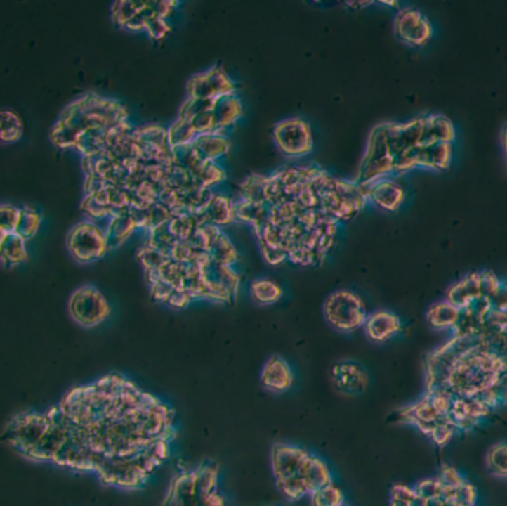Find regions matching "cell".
<instances>
[{"label": "cell", "mask_w": 507, "mask_h": 506, "mask_svg": "<svg viewBox=\"0 0 507 506\" xmlns=\"http://www.w3.org/2000/svg\"><path fill=\"white\" fill-rule=\"evenodd\" d=\"M58 408L69 436L55 466L96 472L107 487L136 490L170 458L174 411L129 378L112 374L74 387Z\"/></svg>", "instance_id": "cell-1"}, {"label": "cell", "mask_w": 507, "mask_h": 506, "mask_svg": "<svg viewBox=\"0 0 507 506\" xmlns=\"http://www.w3.org/2000/svg\"><path fill=\"white\" fill-rule=\"evenodd\" d=\"M271 465L277 488L290 502L301 500L334 483L327 463L298 446L275 444L271 451Z\"/></svg>", "instance_id": "cell-2"}, {"label": "cell", "mask_w": 507, "mask_h": 506, "mask_svg": "<svg viewBox=\"0 0 507 506\" xmlns=\"http://www.w3.org/2000/svg\"><path fill=\"white\" fill-rule=\"evenodd\" d=\"M124 121H129V113L119 101L90 93L62 110L58 122L51 130V141L61 149L74 148L76 138L84 131L109 130Z\"/></svg>", "instance_id": "cell-3"}, {"label": "cell", "mask_w": 507, "mask_h": 506, "mask_svg": "<svg viewBox=\"0 0 507 506\" xmlns=\"http://www.w3.org/2000/svg\"><path fill=\"white\" fill-rule=\"evenodd\" d=\"M161 506H226L219 493V465L213 460L177 474Z\"/></svg>", "instance_id": "cell-4"}, {"label": "cell", "mask_w": 507, "mask_h": 506, "mask_svg": "<svg viewBox=\"0 0 507 506\" xmlns=\"http://www.w3.org/2000/svg\"><path fill=\"white\" fill-rule=\"evenodd\" d=\"M323 314L329 325L345 334L363 327L369 316L363 299L348 289H339L329 295L323 304Z\"/></svg>", "instance_id": "cell-5"}, {"label": "cell", "mask_w": 507, "mask_h": 506, "mask_svg": "<svg viewBox=\"0 0 507 506\" xmlns=\"http://www.w3.org/2000/svg\"><path fill=\"white\" fill-rule=\"evenodd\" d=\"M395 171L384 122L374 126L367 138L364 157L360 162L354 182L362 186H369L378 181L386 179L387 174Z\"/></svg>", "instance_id": "cell-6"}, {"label": "cell", "mask_w": 507, "mask_h": 506, "mask_svg": "<svg viewBox=\"0 0 507 506\" xmlns=\"http://www.w3.org/2000/svg\"><path fill=\"white\" fill-rule=\"evenodd\" d=\"M48 427L49 417L46 411L21 413L6 424L2 439L22 458H27L30 451L39 444Z\"/></svg>", "instance_id": "cell-7"}, {"label": "cell", "mask_w": 507, "mask_h": 506, "mask_svg": "<svg viewBox=\"0 0 507 506\" xmlns=\"http://www.w3.org/2000/svg\"><path fill=\"white\" fill-rule=\"evenodd\" d=\"M70 255L81 264H91L109 252L105 230L91 221L81 222L72 228L67 235Z\"/></svg>", "instance_id": "cell-8"}, {"label": "cell", "mask_w": 507, "mask_h": 506, "mask_svg": "<svg viewBox=\"0 0 507 506\" xmlns=\"http://www.w3.org/2000/svg\"><path fill=\"white\" fill-rule=\"evenodd\" d=\"M69 313L78 325L94 327L109 318L110 306L97 287L85 285L72 294L69 299Z\"/></svg>", "instance_id": "cell-9"}, {"label": "cell", "mask_w": 507, "mask_h": 506, "mask_svg": "<svg viewBox=\"0 0 507 506\" xmlns=\"http://www.w3.org/2000/svg\"><path fill=\"white\" fill-rule=\"evenodd\" d=\"M274 141L287 158H301L312 150L310 124L302 118H289L274 126Z\"/></svg>", "instance_id": "cell-10"}, {"label": "cell", "mask_w": 507, "mask_h": 506, "mask_svg": "<svg viewBox=\"0 0 507 506\" xmlns=\"http://www.w3.org/2000/svg\"><path fill=\"white\" fill-rule=\"evenodd\" d=\"M234 91H235V84L219 66H214L204 73H198L192 76L187 82L189 98L214 100L222 96L234 94Z\"/></svg>", "instance_id": "cell-11"}, {"label": "cell", "mask_w": 507, "mask_h": 506, "mask_svg": "<svg viewBox=\"0 0 507 506\" xmlns=\"http://www.w3.org/2000/svg\"><path fill=\"white\" fill-rule=\"evenodd\" d=\"M396 37L407 45L423 46L433 36V27L430 21L414 8H403L395 20Z\"/></svg>", "instance_id": "cell-12"}, {"label": "cell", "mask_w": 507, "mask_h": 506, "mask_svg": "<svg viewBox=\"0 0 507 506\" xmlns=\"http://www.w3.org/2000/svg\"><path fill=\"white\" fill-rule=\"evenodd\" d=\"M334 387L345 396H359L369 386V375L363 366L353 361L336 362L331 368Z\"/></svg>", "instance_id": "cell-13"}, {"label": "cell", "mask_w": 507, "mask_h": 506, "mask_svg": "<svg viewBox=\"0 0 507 506\" xmlns=\"http://www.w3.org/2000/svg\"><path fill=\"white\" fill-rule=\"evenodd\" d=\"M363 329L367 339L376 344H383L402 331V322L399 316L393 311L378 310L367 316Z\"/></svg>", "instance_id": "cell-14"}, {"label": "cell", "mask_w": 507, "mask_h": 506, "mask_svg": "<svg viewBox=\"0 0 507 506\" xmlns=\"http://www.w3.org/2000/svg\"><path fill=\"white\" fill-rule=\"evenodd\" d=\"M261 383L272 394H284L294 384L290 365L280 356H271L262 368Z\"/></svg>", "instance_id": "cell-15"}, {"label": "cell", "mask_w": 507, "mask_h": 506, "mask_svg": "<svg viewBox=\"0 0 507 506\" xmlns=\"http://www.w3.org/2000/svg\"><path fill=\"white\" fill-rule=\"evenodd\" d=\"M407 194L404 189L391 179H381L367 186V200L386 212H396L403 205Z\"/></svg>", "instance_id": "cell-16"}, {"label": "cell", "mask_w": 507, "mask_h": 506, "mask_svg": "<svg viewBox=\"0 0 507 506\" xmlns=\"http://www.w3.org/2000/svg\"><path fill=\"white\" fill-rule=\"evenodd\" d=\"M402 415L404 422L415 424L427 436L437 423L448 419V415L440 414L435 408V405L430 402V399L426 395L420 401H416L414 405H411V407L404 408L402 411Z\"/></svg>", "instance_id": "cell-17"}, {"label": "cell", "mask_w": 507, "mask_h": 506, "mask_svg": "<svg viewBox=\"0 0 507 506\" xmlns=\"http://www.w3.org/2000/svg\"><path fill=\"white\" fill-rule=\"evenodd\" d=\"M479 277L480 273H470L461 278L460 282L451 285L447 290V301L454 304L460 310L470 306L478 297H480Z\"/></svg>", "instance_id": "cell-18"}, {"label": "cell", "mask_w": 507, "mask_h": 506, "mask_svg": "<svg viewBox=\"0 0 507 506\" xmlns=\"http://www.w3.org/2000/svg\"><path fill=\"white\" fill-rule=\"evenodd\" d=\"M214 122H216V133L220 134L222 130L228 129L232 125L243 113L242 101L235 94L222 96L214 100V105L211 108Z\"/></svg>", "instance_id": "cell-19"}, {"label": "cell", "mask_w": 507, "mask_h": 506, "mask_svg": "<svg viewBox=\"0 0 507 506\" xmlns=\"http://www.w3.org/2000/svg\"><path fill=\"white\" fill-rule=\"evenodd\" d=\"M197 155L204 162H214L219 157L225 155L230 150V141L219 133L199 134L191 143Z\"/></svg>", "instance_id": "cell-20"}, {"label": "cell", "mask_w": 507, "mask_h": 506, "mask_svg": "<svg viewBox=\"0 0 507 506\" xmlns=\"http://www.w3.org/2000/svg\"><path fill=\"white\" fill-rule=\"evenodd\" d=\"M460 318V309L455 307L449 301H440L433 304L432 307L427 310L426 320L428 326L436 331H447V329H454L457 325Z\"/></svg>", "instance_id": "cell-21"}, {"label": "cell", "mask_w": 507, "mask_h": 506, "mask_svg": "<svg viewBox=\"0 0 507 506\" xmlns=\"http://www.w3.org/2000/svg\"><path fill=\"white\" fill-rule=\"evenodd\" d=\"M25 242L17 233H2L0 240V255L5 267H15L18 264L27 261V249Z\"/></svg>", "instance_id": "cell-22"}, {"label": "cell", "mask_w": 507, "mask_h": 506, "mask_svg": "<svg viewBox=\"0 0 507 506\" xmlns=\"http://www.w3.org/2000/svg\"><path fill=\"white\" fill-rule=\"evenodd\" d=\"M134 230H137V223L129 213L113 216L105 230L109 250H113L124 245L126 240L131 237Z\"/></svg>", "instance_id": "cell-23"}, {"label": "cell", "mask_w": 507, "mask_h": 506, "mask_svg": "<svg viewBox=\"0 0 507 506\" xmlns=\"http://www.w3.org/2000/svg\"><path fill=\"white\" fill-rule=\"evenodd\" d=\"M202 214H204V219L209 223H213L216 226L228 225L232 221H235L232 201L230 200V197L222 195V194L213 195V198L209 202V206L206 207L204 212H202Z\"/></svg>", "instance_id": "cell-24"}, {"label": "cell", "mask_w": 507, "mask_h": 506, "mask_svg": "<svg viewBox=\"0 0 507 506\" xmlns=\"http://www.w3.org/2000/svg\"><path fill=\"white\" fill-rule=\"evenodd\" d=\"M250 295L259 306H270L283 297V289L270 278H258L250 285Z\"/></svg>", "instance_id": "cell-25"}, {"label": "cell", "mask_w": 507, "mask_h": 506, "mask_svg": "<svg viewBox=\"0 0 507 506\" xmlns=\"http://www.w3.org/2000/svg\"><path fill=\"white\" fill-rule=\"evenodd\" d=\"M167 131H169V142L173 149L191 145L198 137V133L192 122L183 118H179L176 122H173Z\"/></svg>", "instance_id": "cell-26"}, {"label": "cell", "mask_w": 507, "mask_h": 506, "mask_svg": "<svg viewBox=\"0 0 507 506\" xmlns=\"http://www.w3.org/2000/svg\"><path fill=\"white\" fill-rule=\"evenodd\" d=\"M2 129H0V138L4 143H15L22 136V122L18 113L11 109H2L0 112Z\"/></svg>", "instance_id": "cell-27"}, {"label": "cell", "mask_w": 507, "mask_h": 506, "mask_svg": "<svg viewBox=\"0 0 507 506\" xmlns=\"http://www.w3.org/2000/svg\"><path fill=\"white\" fill-rule=\"evenodd\" d=\"M209 253L214 262L222 264V265H230V267L238 261V252L235 250L234 245L231 243V240L228 238L226 234H223V233H220L216 237V240H214Z\"/></svg>", "instance_id": "cell-28"}, {"label": "cell", "mask_w": 507, "mask_h": 506, "mask_svg": "<svg viewBox=\"0 0 507 506\" xmlns=\"http://www.w3.org/2000/svg\"><path fill=\"white\" fill-rule=\"evenodd\" d=\"M485 463L492 476L507 478V442L492 446L487 453Z\"/></svg>", "instance_id": "cell-29"}, {"label": "cell", "mask_w": 507, "mask_h": 506, "mask_svg": "<svg viewBox=\"0 0 507 506\" xmlns=\"http://www.w3.org/2000/svg\"><path fill=\"white\" fill-rule=\"evenodd\" d=\"M42 222V214L33 207L24 206L21 207L20 213V221L17 225L15 233L21 235L24 240H30L39 231V226Z\"/></svg>", "instance_id": "cell-30"}, {"label": "cell", "mask_w": 507, "mask_h": 506, "mask_svg": "<svg viewBox=\"0 0 507 506\" xmlns=\"http://www.w3.org/2000/svg\"><path fill=\"white\" fill-rule=\"evenodd\" d=\"M311 506H342L345 505V496L338 486L334 483L327 484L310 495Z\"/></svg>", "instance_id": "cell-31"}, {"label": "cell", "mask_w": 507, "mask_h": 506, "mask_svg": "<svg viewBox=\"0 0 507 506\" xmlns=\"http://www.w3.org/2000/svg\"><path fill=\"white\" fill-rule=\"evenodd\" d=\"M266 179H268L266 176H259V174L249 176L246 182H243L242 188H239V194H242L243 200L253 202H265Z\"/></svg>", "instance_id": "cell-32"}, {"label": "cell", "mask_w": 507, "mask_h": 506, "mask_svg": "<svg viewBox=\"0 0 507 506\" xmlns=\"http://www.w3.org/2000/svg\"><path fill=\"white\" fill-rule=\"evenodd\" d=\"M145 6V2H115L112 8V20L117 27L124 29Z\"/></svg>", "instance_id": "cell-33"}, {"label": "cell", "mask_w": 507, "mask_h": 506, "mask_svg": "<svg viewBox=\"0 0 507 506\" xmlns=\"http://www.w3.org/2000/svg\"><path fill=\"white\" fill-rule=\"evenodd\" d=\"M414 490L416 493V496H420L424 500H430V499H436L442 496V490L443 486L439 481V478H426L418 481V483L414 486Z\"/></svg>", "instance_id": "cell-34"}, {"label": "cell", "mask_w": 507, "mask_h": 506, "mask_svg": "<svg viewBox=\"0 0 507 506\" xmlns=\"http://www.w3.org/2000/svg\"><path fill=\"white\" fill-rule=\"evenodd\" d=\"M457 427H455L451 422H449V419H447V420H443V422H440V423H437L433 429H432V432H430V439H432L433 442H435V444L436 446H439V447H445V446H448L449 444V442H451V439L454 438V435H455V432H457Z\"/></svg>", "instance_id": "cell-35"}, {"label": "cell", "mask_w": 507, "mask_h": 506, "mask_svg": "<svg viewBox=\"0 0 507 506\" xmlns=\"http://www.w3.org/2000/svg\"><path fill=\"white\" fill-rule=\"evenodd\" d=\"M20 207L2 205V207H0V230H2V233H15L20 221Z\"/></svg>", "instance_id": "cell-36"}, {"label": "cell", "mask_w": 507, "mask_h": 506, "mask_svg": "<svg viewBox=\"0 0 507 506\" xmlns=\"http://www.w3.org/2000/svg\"><path fill=\"white\" fill-rule=\"evenodd\" d=\"M145 30H147V33H149V36L152 37V39L159 41V39L166 37L171 32V27H170V24L167 22L166 17L155 15L146 22V29Z\"/></svg>", "instance_id": "cell-37"}, {"label": "cell", "mask_w": 507, "mask_h": 506, "mask_svg": "<svg viewBox=\"0 0 507 506\" xmlns=\"http://www.w3.org/2000/svg\"><path fill=\"white\" fill-rule=\"evenodd\" d=\"M501 282L499 280V277L494 274L491 270H485L480 273L479 277V286H480V295L485 298H491L494 294L497 292L500 287Z\"/></svg>", "instance_id": "cell-38"}, {"label": "cell", "mask_w": 507, "mask_h": 506, "mask_svg": "<svg viewBox=\"0 0 507 506\" xmlns=\"http://www.w3.org/2000/svg\"><path fill=\"white\" fill-rule=\"evenodd\" d=\"M455 500L460 503V506H476L478 500V490L473 484L464 481V483L455 490Z\"/></svg>", "instance_id": "cell-39"}, {"label": "cell", "mask_w": 507, "mask_h": 506, "mask_svg": "<svg viewBox=\"0 0 507 506\" xmlns=\"http://www.w3.org/2000/svg\"><path fill=\"white\" fill-rule=\"evenodd\" d=\"M437 478H439V481L443 486H449V487H454V488L460 487L466 481L463 478V475L457 469H455V467L448 466V465H443L440 467Z\"/></svg>", "instance_id": "cell-40"}, {"label": "cell", "mask_w": 507, "mask_h": 506, "mask_svg": "<svg viewBox=\"0 0 507 506\" xmlns=\"http://www.w3.org/2000/svg\"><path fill=\"white\" fill-rule=\"evenodd\" d=\"M491 389L494 391V396H496L499 405L507 403V366L504 368V371L500 374L497 383L494 384Z\"/></svg>", "instance_id": "cell-41"}, {"label": "cell", "mask_w": 507, "mask_h": 506, "mask_svg": "<svg viewBox=\"0 0 507 506\" xmlns=\"http://www.w3.org/2000/svg\"><path fill=\"white\" fill-rule=\"evenodd\" d=\"M390 498L393 499H400V500H407V502H414L416 498V493L414 490V487H408L404 484H396L391 487L390 491Z\"/></svg>", "instance_id": "cell-42"}, {"label": "cell", "mask_w": 507, "mask_h": 506, "mask_svg": "<svg viewBox=\"0 0 507 506\" xmlns=\"http://www.w3.org/2000/svg\"><path fill=\"white\" fill-rule=\"evenodd\" d=\"M492 309L496 310H507V283L500 285L499 290L489 298Z\"/></svg>", "instance_id": "cell-43"}, {"label": "cell", "mask_w": 507, "mask_h": 506, "mask_svg": "<svg viewBox=\"0 0 507 506\" xmlns=\"http://www.w3.org/2000/svg\"><path fill=\"white\" fill-rule=\"evenodd\" d=\"M501 143H503L504 155H506V160H507V124L503 126V130H501Z\"/></svg>", "instance_id": "cell-44"}, {"label": "cell", "mask_w": 507, "mask_h": 506, "mask_svg": "<svg viewBox=\"0 0 507 506\" xmlns=\"http://www.w3.org/2000/svg\"><path fill=\"white\" fill-rule=\"evenodd\" d=\"M390 506H412L411 502L407 500H400V499H393L390 498Z\"/></svg>", "instance_id": "cell-45"}, {"label": "cell", "mask_w": 507, "mask_h": 506, "mask_svg": "<svg viewBox=\"0 0 507 506\" xmlns=\"http://www.w3.org/2000/svg\"><path fill=\"white\" fill-rule=\"evenodd\" d=\"M342 506H348V505H342Z\"/></svg>", "instance_id": "cell-46"}]
</instances>
